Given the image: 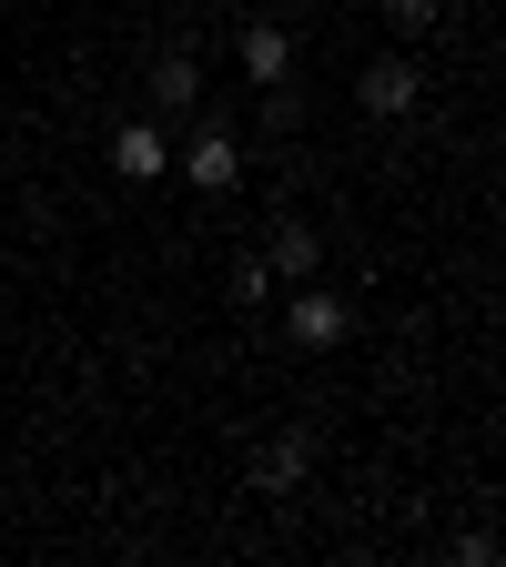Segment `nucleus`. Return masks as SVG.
I'll use <instances>...</instances> for the list:
<instances>
[{
    "mask_svg": "<svg viewBox=\"0 0 506 567\" xmlns=\"http://www.w3.org/2000/svg\"><path fill=\"white\" fill-rule=\"evenodd\" d=\"M183 183H193V193H234V183H244V153H234V132H203L193 153H183Z\"/></svg>",
    "mask_w": 506,
    "mask_h": 567,
    "instance_id": "f257e3e1",
    "label": "nucleus"
},
{
    "mask_svg": "<svg viewBox=\"0 0 506 567\" xmlns=\"http://www.w3.org/2000/svg\"><path fill=\"white\" fill-rule=\"evenodd\" d=\"M354 102H365L375 122L415 112V61H365V82H354Z\"/></svg>",
    "mask_w": 506,
    "mask_h": 567,
    "instance_id": "f03ea898",
    "label": "nucleus"
},
{
    "mask_svg": "<svg viewBox=\"0 0 506 567\" xmlns=\"http://www.w3.org/2000/svg\"><path fill=\"white\" fill-rule=\"evenodd\" d=\"M112 173H122V183H153V173H173L163 132H153V122H122V132H112Z\"/></svg>",
    "mask_w": 506,
    "mask_h": 567,
    "instance_id": "7ed1b4c3",
    "label": "nucleus"
},
{
    "mask_svg": "<svg viewBox=\"0 0 506 567\" xmlns=\"http://www.w3.org/2000/svg\"><path fill=\"white\" fill-rule=\"evenodd\" d=\"M283 61H295V31H283V21H254L244 31V71H254V82H283Z\"/></svg>",
    "mask_w": 506,
    "mask_h": 567,
    "instance_id": "20e7f679",
    "label": "nucleus"
},
{
    "mask_svg": "<svg viewBox=\"0 0 506 567\" xmlns=\"http://www.w3.org/2000/svg\"><path fill=\"white\" fill-rule=\"evenodd\" d=\"M153 102H163V112H193V102H203L193 51H163V61H153Z\"/></svg>",
    "mask_w": 506,
    "mask_h": 567,
    "instance_id": "39448f33",
    "label": "nucleus"
},
{
    "mask_svg": "<svg viewBox=\"0 0 506 567\" xmlns=\"http://www.w3.org/2000/svg\"><path fill=\"white\" fill-rule=\"evenodd\" d=\"M295 334H304V344H344V305L314 295V284H295Z\"/></svg>",
    "mask_w": 506,
    "mask_h": 567,
    "instance_id": "423d86ee",
    "label": "nucleus"
},
{
    "mask_svg": "<svg viewBox=\"0 0 506 567\" xmlns=\"http://www.w3.org/2000/svg\"><path fill=\"white\" fill-rule=\"evenodd\" d=\"M264 264H273V274H295V284H304V274H314V234H304V224H283Z\"/></svg>",
    "mask_w": 506,
    "mask_h": 567,
    "instance_id": "0eeeda50",
    "label": "nucleus"
},
{
    "mask_svg": "<svg viewBox=\"0 0 506 567\" xmlns=\"http://www.w3.org/2000/svg\"><path fill=\"white\" fill-rule=\"evenodd\" d=\"M304 456H314V436H304V425H295V436H283V446L264 456V486H283V476H304Z\"/></svg>",
    "mask_w": 506,
    "mask_h": 567,
    "instance_id": "6e6552de",
    "label": "nucleus"
},
{
    "mask_svg": "<svg viewBox=\"0 0 506 567\" xmlns=\"http://www.w3.org/2000/svg\"><path fill=\"white\" fill-rule=\"evenodd\" d=\"M385 21H395V31H436L446 0H385Z\"/></svg>",
    "mask_w": 506,
    "mask_h": 567,
    "instance_id": "1a4fd4ad",
    "label": "nucleus"
},
{
    "mask_svg": "<svg viewBox=\"0 0 506 567\" xmlns=\"http://www.w3.org/2000/svg\"><path fill=\"white\" fill-rule=\"evenodd\" d=\"M264 284H273V264H264V254H244V264H234V305H264Z\"/></svg>",
    "mask_w": 506,
    "mask_h": 567,
    "instance_id": "9d476101",
    "label": "nucleus"
}]
</instances>
